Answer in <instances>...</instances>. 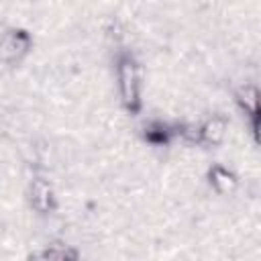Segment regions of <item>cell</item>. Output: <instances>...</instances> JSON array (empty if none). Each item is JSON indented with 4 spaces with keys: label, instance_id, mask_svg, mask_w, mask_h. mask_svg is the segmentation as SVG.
<instances>
[{
    "label": "cell",
    "instance_id": "6da1fadb",
    "mask_svg": "<svg viewBox=\"0 0 261 261\" xmlns=\"http://www.w3.org/2000/svg\"><path fill=\"white\" fill-rule=\"evenodd\" d=\"M116 90L120 106L126 114H139L143 110V67L130 51L116 55Z\"/></svg>",
    "mask_w": 261,
    "mask_h": 261
},
{
    "label": "cell",
    "instance_id": "7a4b0ae2",
    "mask_svg": "<svg viewBox=\"0 0 261 261\" xmlns=\"http://www.w3.org/2000/svg\"><path fill=\"white\" fill-rule=\"evenodd\" d=\"M228 133V118L224 114H212L204 122L190 126V124H179V135L196 145L202 147H218L224 143Z\"/></svg>",
    "mask_w": 261,
    "mask_h": 261
},
{
    "label": "cell",
    "instance_id": "3957f363",
    "mask_svg": "<svg viewBox=\"0 0 261 261\" xmlns=\"http://www.w3.org/2000/svg\"><path fill=\"white\" fill-rule=\"evenodd\" d=\"M33 49V35L22 27H8L0 35V65L20 63Z\"/></svg>",
    "mask_w": 261,
    "mask_h": 261
},
{
    "label": "cell",
    "instance_id": "277c9868",
    "mask_svg": "<svg viewBox=\"0 0 261 261\" xmlns=\"http://www.w3.org/2000/svg\"><path fill=\"white\" fill-rule=\"evenodd\" d=\"M29 202H31V208L41 216H47L57 208L55 190H53V186L47 177L35 175L31 179V184H29Z\"/></svg>",
    "mask_w": 261,
    "mask_h": 261
},
{
    "label": "cell",
    "instance_id": "5b68a950",
    "mask_svg": "<svg viewBox=\"0 0 261 261\" xmlns=\"http://www.w3.org/2000/svg\"><path fill=\"white\" fill-rule=\"evenodd\" d=\"M234 104L241 114L247 118L251 135L257 137L259 126V88L255 84H243L234 90Z\"/></svg>",
    "mask_w": 261,
    "mask_h": 261
},
{
    "label": "cell",
    "instance_id": "8992f818",
    "mask_svg": "<svg viewBox=\"0 0 261 261\" xmlns=\"http://www.w3.org/2000/svg\"><path fill=\"white\" fill-rule=\"evenodd\" d=\"M143 141L153 147H167L175 137H179V124H171L161 118H151L143 124Z\"/></svg>",
    "mask_w": 261,
    "mask_h": 261
},
{
    "label": "cell",
    "instance_id": "52a82bcc",
    "mask_svg": "<svg viewBox=\"0 0 261 261\" xmlns=\"http://www.w3.org/2000/svg\"><path fill=\"white\" fill-rule=\"evenodd\" d=\"M206 179H208V186L220 196L232 194L239 186L237 173L232 169H228L226 165H222V163H212L206 171Z\"/></svg>",
    "mask_w": 261,
    "mask_h": 261
},
{
    "label": "cell",
    "instance_id": "ba28073f",
    "mask_svg": "<svg viewBox=\"0 0 261 261\" xmlns=\"http://www.w3.org/2000/svg\"><path fill=\"white\" fill-rule=\"evenodd\" d=\"M33 261H80V253L67 245H49L33 255Z\"/></svg>",
    "mask_w": 261,
    "mask_h": 261
}]
</instances>
